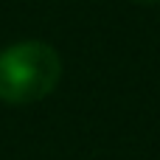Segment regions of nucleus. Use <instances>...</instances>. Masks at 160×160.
Listing matches in <instances>:
<instances>
[{"instance_id": "1", "label": "nucleus", "mask_w": 160, "mask_h": 160, "mask_svg": "<svg viewBox=\"0 0 160 160\" xmlns=\"http://www.w3.org/2000/svg\"><path fill=\"white\" fill-rule=\"evenodd\" d=\"M62 79L59 53L39 39L14 42L0 51V101L34 104L56 90Z\"/></svg>"}, {"instance_id": "2", "label": "nucleus", "mask_w": 160, "mask_h": 160, "mask_svg": "<svg viewBox=\"0 0 160 160\" xmlns=\"http://www.w3.org/2000/svg\"><path fill=\"white\" fill-rule=\"evenodd\" d=\"M135 3H141V6H158L160 0H135Z\"/></svg>"}]
</instances>
